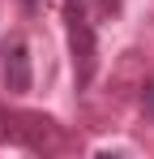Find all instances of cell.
<instances>
[{
    "label": "cell",
    "mask_w": 154,
    "mask_h": 159,
    "mask_svg": "<svg viewBox=\"0 0 154 159\" xmlns=\"http://www.w3.org/2000/svg\"><path fill=\"white\" fill-rule=\"evenodd\" d=\"M64 22H69L73 73H77V86L86 90V86L94 82V30L86 22V4H81V0H64Z\"/></svg>",
    "instance_id": "cell-1"
},
{
    "label": "cell",
    "mask_w": 154,
    "mask_h": 159,
    "mask_svg": "<svg viewBox=\"0 0 154 159\" xmlns=\"http://www.w3.org/2000/svg\"><path fill=\"white\" fill-rule=\"evenodd\" d=\"M4 86H9L13 95L30 90V56H26L22 43H13V48H9V60H4Z\"/></svg>",
    "instance_id": "cell-2"
},
{
    "label": "cell",
    "mask_w": 154,
    "mask_h": 159,
    "mask_svg": "<svg viewBox=\"0 0 154 159\" xmlns=\"http://www.w3.org/2000/svg\"><path fill=\"white\" fill-rule=\"evenodd\" d=\"M141 107H146V112H150V116H154V82H150V86H146V90H141Z\"/></svg>",
    "instance_id": "cell-3"
},
{
    "label": "cell",
    "mask_w": 154,
    "mask_h": 159,
    "mask_svg": "<svg viewBox=\"0 0 154 159\" xmlns=\"http://www.w3.org/2000/svg\"><path fill=\"white\" fill-rule=\"evenodd\" d=\"M22 4H26V9H34V0H22Z\"/></svg>",
    "instance_id": "cell-4"
},
{
    "label": "cell",
    "mask_w": 154,
    "mask_h": 159,
    "mask_svg": "<svg viewBox=\"0 0 154 159\" xmlns=\"http://www.w3.org/2000/svg\"><path fill=\"white\" fill-rule=\"evenodd\" d=\"M107 4H111V9H116V4H120V0H107Z\"/></svg>",
    "instance_id": "cell-5"
}]
</instances>
